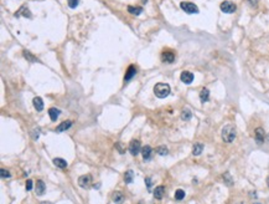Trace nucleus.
<instances>
[{"label": "nucleus", "instance_id": "nucleus-29", "mask_svg": "<svg viewBox=\"0 0 269 204\" xmlns=\"http://www.w3.org/2000/svg\"><path fill=\"white\" fill-rule=\"evenodd\" d=\"M78 4H80V0H68V6L71 9H75L76 6H78Z\"/></svg>", "mask_w": 269, "mask_h": 204}, {"label": "nucleus", "instance_id": "nucleus-17", "mask_svg": "<svg viewBox=\"0 0 269 204\" xmlns=\"http://www.w3.org/2000/svg\"><path fill=\"white\" fill-rule=\"evenodd\" d=\"M32 102H34V107L36 108V111L41 112V111L44 109V102H42V99H41V97H35Z\"/></svg>", "mask_w": 269, "mask_h": 204}, {"label": "nucleus", "instance_id": "nucleus-33", "mask_svg": "<svg viewBox=\"0 0 269 204\" xmlns=\"http://www.w3.org/2000/svg\"><path fill=\"white\" fill-rule=\"evenodd\" d=\"M32 132H34V133H32V138H34V139H37V138H39V129H34Z\"/></svg>", "mask_w": 269, "mask_h": 204}, {"label": "nucleus", "instance_id": "nucleus-6", "mask_svg": "<svg viewBox=\"0 0 269 204\" xmlns=\"http://www.w3.org/2000/svg\"><path fill=\"white\" fill-rule=\"evenodd\" d=\"M90 182H92V177L90 174H85V176H81L78 178V184L82 188H88L90 186Z\"/></svg>", "mask_w": 269, "mask_h": 204}, {"label": "nucleus", "instance_id": "nucleus-13", "mask_svg": "<svg viewBox=\"0 0 269 204\" xmlns=\"http://www.w3.org/2000/svg\"><path fill=\"white\" fill-rule=\"evenodd\" d=\"M151 153H153V149L150 146H145L141 148V154H143L144 161H149L151 158Z\"/></svg>", "mask_w": 269, "mask_h": 204}, {"label": "nucleus", "instance_id": "nucleus-16", "mask_svg": "<svg viewBox=\"0 0 269 204\" xmlns=\"http://www.w3.org/2000/svg\"><path fill=\"white\" fill-rule=\"evenodd\" d=\"M60 113H61V111H60V109H57V108H50V109H49V116H50L51 121H53V122H55V121L58 118Z\"/></svg>", "mask_w": 269, "mask_h": 204}, {"label": "nucleus", "instance_id": "nucleus-37", "mask_svg": "<svg viewBox=\"0 0 269 204\" xmlns=\"http://www.w3.org/2000/svg\"><path fill=\"white\" fill-rule=\"evenodd\" d=\"M253 204H262V203H253Z\"/></svg>", "mask_w": 269, "mask_h": 204}, {"label": "nucleus", "instance_id": "nucleus-39", "mask_svg": "<svg viewBox=\"0 0 269 204\" xmlns=\"http://www.w3.org/2000/svg\"><path fill=\"white\" fill-rule=\"evenodd\" d=\"M268 187H269V181H268Z\"/></svg>", "mask_w": 269, "mask_h": 204}, {"label": "nucleus", "instance_id": "nucleus-14", "mask_svg": "<svg viewBox=\"0 0 269 204\" xmlns=\"http://www.w3.org/2000/svg\"><path fill=\"white\" fill-rule=\"evenodd\" d=\"M164 193H165V188H164L163 186L156 187L155 191H154V197H155V199H163Z\"/></svg>", "mask_w": 269, "mask_h": 204}, {"label": "nucleus", "instance_id": "nucleus-30", "mask_svg": "<svg viewBox=\"0 0 269 204\" xmlns=\"http://www.w3.org/2000/svg\"><path fill=\"white\" fill-rule=\"evenodd\" d=\"M115 148H117V149H118L120 153H124V152H125V147L123 146V143H122V142H118V143L115 144Z\"/></svg>", "mask_w": 269, "mask_h": 204}, {"label": "nucleus", "instance_id": "nucleus-22", "mask_svg": "<svg viewBox=\"0 0 269 204\" xmlns=\"http://www.w3.org/2000/svg\"><path fill=\"white\" fill-rule=\"evenodd\" d=\"M128 11L133 15H140L143 12V7L140 6H128Z\"/></svg>", "mask_w": 269, "mask_h": 204}, {"label": "nucleus", "instance_id": "nucleus-4", "mask_svg": "<svg viewBox=\"0 0 269 204\" xmlns=\"http://www.w3.org/2000/svg\"><path fill=\"white\" fill-rule=\"evenodd\" d=\"M220 7H221V10H222L223 12H226V14H232V12H234L236 9H237L236 4H233L232 1H223Z\"/></svg>", "mask_w": 269, "mask_h": 204}, {"label": "nucleus", "instance_id": "nucleus-7", "mask_svg": "<svg viewBox=\"0 0 269 204\" xmlns=\"http://www.w3.org/2000/svg\"><path fill=\"white\" fill-rule=\"evenodd\" d=\"M180 80L186 84V85H190L192 81H193V74L190 72V71H183L181 72V76H180Z\"/></svg>", "mask_w": 269, "mask_h": 204}, {"label": "nucleus", "instance_id": "nucleus-20", "mask_svg": "<svg viewBox=\"0 0 269 204\" xmlns=\"http://www.w3.org/2000/svg\"><path fill=\"white\" fill-rule=\"evenodd\" d=\"M53 164L56 166V167H58V168H66L67 167V162L63 159V158H55L53 159Z\"/></svg>", "mask_w": 269, "mask_h": 204}, {"label": "nucleus", "instance_id": "nucleus-26", "mask_svg": "<svg viewBox=\"0 0 269 204\" xmlns=\"http://www.w3.org/2000/svg\"><path fill=\"white\" fill-rule=\"evenodd\" d=\"M155 152H156L158 154H160V156H166V154L169 153V151H168V148H166L165 146H159V147L155 149Z\"/></svg>", "mask_w": 269, "mask_h": 204}, {"label": "nucleus", "instance_id": "nucleus-5", "mask_svg": "<svg viewBox=\"0 0 269 204\" xmlns=\"http://www.w3.org/2000/svg\"><path fill=\"white\" fill-rule=\"evenodd\" d=\"M129 152L133 154V156H137L141 152V146H140V142L138 139H133L129 144Z\"/></svg>", "mask_w": 269, "mask_h": 204}, {"label": "nucleus", "instance_id": "nucleus-18", "mask_svg": "<svg viewBox=\"0 0 269 204\" xmlns=\"http://www.w3.org/2000/svg\"><path fill=\"white\" fill-rule=\"evenodd\" d=\"M20 15H22V16H26V17H31L32 15H31V12H30V10L26 7V6H22L16 14H15V16H20Z\"/></svg>", "mask_w": 269, "mask_h": 204}, {"label": "nucleus", "instance_id": "nucleus-32", "mask_svg": "<svg viewBox=\"0 0 269 204\" xmlns=\"http://www.w3.org/2000/svg\"><path fill=\"white\" fill-rule=\"evenodd\" d=\"M31 189H32V181L27 179L26 181V191H31Z\"/></svg>", "mask_w": 269, "mask_h": 204}, {"label": "nucleus", "instance_id": "nucleus-27", "mask_svg": "<svg viewBox=\"0 0 269 204\" xmlns=\"http://www.w3.org/2000/svg\"><path fill=\"white\" fill-rule=\"evenodd\" d=\"M24 57H25V59H27L30 62H36V61H39V60H37L35 56H32V55H31L29 51H26V50L24 51Z\"/></svg>", "mask_w": 269, "mask_h": 204}, {"label": "nucleus", "instance_id": "nucleus-28", "mask_svg": "<svg viewBox=\"0 0 269 204\" xmlns=\"http://www.w3.org/2000/svg\"><path fill=\"white\" fill-rule=\"evenodd\" d=\"M183 198H185V191L178 189V191L175 192V199H176V201H182Z\"/></svg>", "mask_w": 269, "mask_h": 204}, {"label": "nucleus", "instance_id": "nucleus-8", "mask_svg": "<svg viewBox=\"0 0 269 204\" xmlns=\"http://www.w3.org/2000/svg\"><path fill=\"white\" fill-rule=\"evenodd\" d=\"M161 60H163L164 62H166V64H171V62H174V60H175V55H174V52L166 50V51H164V52L161 54Z\"/></svg>", "mask_w": 269, "mask_h": 204}, {"label": "nucleus", "instance_id": "nucleus-34", "mask_svg": "<svg viewBox=\"0 0 269 204\" xmlns=\"http://www.w3.org/2000/svg\"><path fill=\"white\" fill-rule=\"evenodd\" d=\"M145 183H146L148 188H150V187H151V178H150V177H146V178H145Z\"/></svg>", "mask_w": 269, "mask_h": 204}, {"label": "nucleus", "instance_id": "nucleus-19", "mask_svg": "<svg viewBox=\"0 0 269 204\" xmlns=\"http://www.w3.org/2000/svg\"><path fill=\"white\" fill-rule=\"evenodd\" d=\"M203 151V144L202 143H195L193 148H192V154L193 156H200Z\"/></svg>", "mask_w": 269, "mask_h": 204}, {"label": "nucleus", "instance_id": "nucleus-25", "mask_svg": "<svg viewBox=\"0 0 269 204\" xmlns=\"http://www.w3.org/2000/svg\"><path fill=\"white\" fill-rule=\"evenodd\" d=\"M223 181H225V183L227 184V186H233V179H232V177H231V174L228 173V172H226L225 174H223Z\"/></svg>", "mask_w": 269, "mask_h": 204}, {"label": "nucleus", "instance_id": "nucleus-36", "mask_svg": "<svg viewBox=\"0 0 269 204\" xmlns=\"http://www.w3.org/2000/svg\"><path fill=\"white\" fill-rule=\"evenodd\" d=\"M41 204H52V203H51V202H42Z\"/></svg>", "mask_w": 269, "mask_h": 204}, {"label": "nucleus", "instance_id": "nucleus-24", "mask_svg": "<svg viewBox=\"0 0 269 204\" xmlns=\"http://www.w3.org/2000/svg\"><path fill=\"white\" fill-rule=\"evenodd\" d=\"M191 117H192V112H191L188 108H186V109L182 111V113H181V118H182L183 121H190Z\"/></svg>", "mask_w": 269, "mask_h": 204}, {"label": "nucleus", "instance_id": "nucleus-15", "mask_svg": "<svg viewBox=\"0 0 269 204\" xmlns=\"http://www.w3.org/2000/svg\"><path fill=\"white\" fill-rule=\"evenodd\" d=\"M112 199L113 202H115L117 204H122L124 202V196L122 192H114L113 196H112Z\"/></svg>", "mask_w": 269, "mask_h": 204}, {"label": "nucleus", "instance_id": "nucleus-3", "mask_svg": "<svg viewBox=\"0 0 269 204\" xmlns=\"http://www.w3.org/2000/svg\"><path fill=\"white\" fill-rule=\"evenodd\" d=\"M180 6H181V9H182L185 12H187V14H197V12H198V7H197L193 2L182 1V2L180 4Z\"/></svg>", "mask_w": 269, "mask_h": 204}, {"label": "nucleus", "instance_id": "nucleus-21", "mask_svg": "<svg viewBox=\"0 0 269 204\" xmlns=\"http://www.w3.org/2000/svg\"><path fill=\"white\" fill-rule=\"evenodd\" d=\"M210 99V91L207 89H202L200 92V100L201 102H207Z\"/></svg>", "mask_w": 269, "mask_h": 204}, {"label": "nucleus", "instance_id": "nucleus-31", "mask_svg": "<svg viewBox=\"0 0 269 204\" xmlns=\"http://www.w3.org/2000/svg\"><path fill=\"white\" fill-rule=\"evenodd\" d=\"M10 177H11V174L9 173V171L1 169V178H10Z\"/></svg>", "mask_w": 269, "mask_h": 204}, {"label": "nucleus", "instance_id": "nucleus-12", "mask_svg": "<svg viewBox=\"0 0 269 204\" xmlns=\"http://www.w3.org/2000/svg\"><path fill=\"white\" fill-rule=\"evenodd\" d=\"M35 191H36V194H37V196L45 194V192H46V186H45V183H44L42 181H37V182H36Z\"/></svg>", "mask_w": 269, "mask_h": 204}, {"label": "nucleus", "instance_id": "nucleus-11", "mask_svg": "<svg viewBox=\"0 0 269 204\" xmlns=\"http://www.w3.org/2000/svg\"><path fill=\"white\" fill-rule=\"evenodd\" d=\"M71 126H72V121H65V122L60 123V124L56 127V132H57V133L65 132V131H66V129H68Z\"/></svg>", "mask_w": 269, "mask_h": 204}, {"label": "nucleus", "instance_id": "nucleus-38", "mask_svg": "<svg viewBox=\"0 0 269 204\" xmlns=\"http://www.w3.org/2000/svg\"><path fill=\"white\" fill-rule=\"evenodd\" d=\"M139 204H143V202H140V203H139Z\"/></svg>", "mask_w": 269, "mask_h": 204}, {"label": "nucleus", "instance_id": "nucleus-35", "mask_svg": "<svg viewBox=\"0 0 269 204\" xmlns=\"http://www.w3.org/2000/svg\"><path fill=\"white\" fill-rule=\"evenodd\" d=\"M248 2H249L252 6H257V4H258V0H248Z\"/></svg>", "mask_w": 269, "mask_h": 204}, {"label": "nucleus", "instance_id": "nucleus-9", "mask_svg": "<svg viewBox=\"0 0 269 204\" xmlns=\"http://www.w3.org/2000/svg\"><path fill=\"white\" fill-rule=\"evenodd\" d=\"M135 74H137V67L134 66V65H130L129 67H128V70H127V72H125V76H124V82H128V81H130L134 76H135Z\"/></svg>", "mask_w": 269, "mask_h": 204}, {"label": "nucleus", "instance_id": "nucleus-1", "mask_svg": "<svg viewBox=\"0 0 269 204\" xmlns=\"http://www.w3.org/2000/svg\"><path fill=\"white\" fill-rule=\"evenodd\" d=\"M221 136H222V139H223L225 142H227V143L233 142L234 138H236V136H237L236 127H234L233 124H227V126H225V127L222 128Z\"/></svg>", "mask_w": 269, "mask_h": 204}, {"label": "nucleus", "instance_id": "nucleus-2", "mask_svg": "<svg viewBox=\"0 0 269 204\" xmlns=\"http://www.w3.org/2000/svg\"><path fill=\"white\" fill-rule=\"evenodd\" d=\"M154 94L159 99H165L170 95V86L168 84H163V82L156 84L154 87Z\"/></svg>", "mask_w": 269, "mask_h": 204}, {"label": "nucleus", "instance_id": "nucleus-23", "mask_svg": "<svg viewBox=\"0 0 269 204\" xmlns=\"http://www.w3.org/2000/svg\"><path fill=\"white\" fill-rule=\"evenodd\" d=\"M133 178H134V172L133 171H127L125 172V174H124V181H125V183L127 184H130L132 182H133Z\"/></svg>", "mask_w": 269, "mask_h": 204}, {"label": "nucleus", "instance_id": "nucleus-10", "mask_svg": "<svg viewBox=\"0 0 269 204\" xmlns=\"http://www.w3.org/2000/svg\"><path fill=\"white\" fill-rule=\"evenodd\" d=\"M254 132H256V142H257L258 144H262V143L264 142V138H266V132H264V129L261 128V127H258Z\"/></svg>", "mask_w": 269, "mask_h": 204}]
</instances>
